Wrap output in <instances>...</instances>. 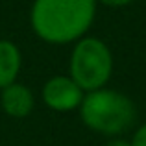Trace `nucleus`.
Masks as SVG:
<instances>
[{"label": "nucleus", "instance_id": "obj_1", "mask_svg": "<svg viewBox=\"0 0 146 146\" xmlns=\"http://www.w3.org/2000/svg\"><path fill=\"white\" fill-rule=\"evenodd\" d=\"M96 0H33L30 24L48 44H70L87 35L96 17Z\"/></svg>", "mask_w": 146, "mask_h": 146}, {"label": "nucleus", "instance_id": "obj_2", "mask_svg": "<svg viewBox=\"0 0 146 146\" xmlns=\"http://www.w3.org/2000/svg\"><path fill=\"white\" fill-rule=\"evenodd\" d=\"M80 118L91 131L106 137H120L137 120L133 100L115 89H98L85 93L80 106Z\"/></svg>", "mask_w": 146, "mask_h": 146}, {"label": "nucleus", "instance_id": "obj_3", "mask_svg": "<svg viewBox=\"0 0 146 146\" xmlns=\"http://www.w3.org/2000/svg\"><path fill=\"white\" fill-rule=\"evenodd\" d=\"M113 54L102 39L85 35L74 43L68 61V76L83 93L104 89L113 74Z\"/></svg>", "mask_w": 146, "mask_h": 146}, {"label": "nucleus", "instance_id": "obj_4", "mask_svg": "<svg viewBox=\"0 0 146 146\" xmlns=\"http://www.w3.org/2000/svg\"><path fill=\"white\" fill-rule=\"evenodd\" d=\"M41 96L48 109L56 113H68V111L80 109L85 93L80 89L78 83L70 76L59 74L46 80L41 91Z\"/></svg>", "mask_w": 146, "mask_h": 146}, {"label": "nucleus", "instance_id": "obj_5", "mask_svg": "<svg viewBox=\"0 0 146 146\" xmlns=\"http://www.w3.org/2000/svg\"><path fill=\"white\" fill-rule=\"evenodd\" d=\"M0 106L11 118H26L35 107V96L24 83H11L0 91Z\"/></svg>", "mask_w": 146, "mask_h": 146}, {"label": "nucleus", "instance_id": "obj_6", "mask_svg": "<svg viewBox=\"0 0 146 146\" xmlns=\"http://www.w3.org/2000/svg\"><path fill=\"white\" fill-rule=\"evenodd\" d=\"M22 67V54L9 39H0V91L17 82Z\"/></svg>", "mask_w": 146, "mask_h": 146}, {"label": "nucleus", "instance_id": "obj_7", "mask_svg": "<svg viewBox=\"0 0 146 146\" xmlns=\"http://www.w3.org/2000/svg\"><path fill=\"white\" fill-rule=\"evenodd\" d=\"M129 143H131V146H146V122L137 128V131L133 133Z\"/></svg>", "mask_w": 146, "mask_h": 146}, {"label": "nucleus", "instance_id": "obj_8", "mask_svg": "<svg viewBox=\"0 0 146 146\" xmlns=\"http://www.w3.org/2000/svg\"><path fill=\"white\" fill-rule=\"evenodd\" d=\"M131 2H135V0H96V4H102L107 7H124Z\"/></svg>", "mask_w": 146, "mask_h": 146}, {"label": "nucleus", "instance_id": "obj_9", "mask_svg": "<svg viewBox=\"0 0 146 146\" xmlns=\"http://www.w3.org/2000/svg\"><path fill=\"white\" fill-rule=\"evenodd\" d=\"M104 146H131V143L126 141V139H122V137H111Z\"/></svg>", "mask_w": 146, "mask_h": 146}]
</instances>
